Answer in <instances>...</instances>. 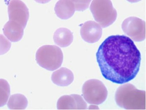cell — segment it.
<instances>
[{
  "label": "cell",
  "instance_id": "6da1fadb",
  "mask_svg": "<svg viewBox=\"0 0 146 110\" xmlns=\"http://www.w3.org/2000/svg\"><path fill=\"white\" fill-rule=\"evenodd\" d=\"M103 77L115 84L127 83L139 71L140 52L129 37L112 35L100 45L96 54Z\"/></svg>",
  "mask_w": 146,
  "mask_h": 110
},
{
  "label": "cell",
  "instance_id": "7a4b0ae2",
  "mask_svg": "<svg viewBox=\"0 0 146 110\" xmlns=\"http://www.w3.org/2000/svg\"><path fill=\"white\" fill-rule=\"evenodd\" d=\"M115 101L118 106L126 110H145L146 92L132 84H124L117 88Z\"/></svg>",
  "mask_w": 146,
  "mask_h": 110
},
{
  "label": "cell",
  "instance_id": "3957f363",
  "mask_svg": "<svg viewBox=\"0 0 146 110\" xmlns=\"http://www.w3.org/2000/svg\"><path fill=\"white\" fill-rule=\"evenodd\" d=\"M36 60L40 67L52 71L58 69L62 65L63 52L57 46H42L36 52Z\"/></svg>",
  "mask_w": 146,
  "mask_h": 110
},
{
  "label": "cell",
  "instance_id": "277c9868",
  "mask_svg": "<svg viewBox=\"0 0 146 110\" xmlns=\"http://www.w3.org/2000/svg\"><path fill=\"white\" fill-rule=\"evenodd\" d=\"M90 9L95 20L103 28L112 25L117 19V11L110 0H93Z\"/></svg>",
  "mask_w": 146,
  "mask_h": 110
},
{
  "label": "cell",
  "instance_id": "5b68a950",
  "mask_svg": "<svg viewBox=\"0 0 146 110\" xmlns=\"http://www.w3.org/2000/svg\"><path fill=\"white\" fill-rule=\"evenodd\" d=\"M83 96L85 101L90 104L98 105L107 99L108 91L101 80H89L84 83L82 87Z\"/></svg>",
  "mask_w": 146,
  "mask_h": 110
},
{
  "label": "cell",
  "instance_id": "8992f818",
  "mask_svg": "<svg viewBox=\"0 0 146 110\" xmlns=\"http://www.w3.org/2000/svg\"><path fill=\"white\" fill-rule=\"evenodd\" d=\"M125 34L135 42H141L146 38V22L138 17H129L125 19L121 25Z\"/></svg>",
  "mask_w": 146,
  "mask_h": 110
},
{
  "label": "cell",
  "instance_id": "52a82bcc",
  "mask_svg": "<svg viewBox=\"0 0 146 110\" xmlns=\"http://www.w3.org/2000/svg\"><path fill=\"white\" fill-rule=\"evenodd\" d=\"M9 20L15 21L25 28L29 18V12L26 4L21 0H11L8 7Z\"/></svg>",
  "mask_w": 146,
  "mask_h": 110
},
{
  "label": "cell",
  "instance_id": "ba28073f",
  "mask_svg": "<svg viewBox=\"0 0 146 110\" xmlns=\"http://www.w3.org/2000/svg\"><path fill=\"white\" fill-rule=\"evenodd\" d=\"M80 34L84 40L90 43L97 42L102 35V29L98 23L89 21L85 22L80 30Z\"/></svg>",
  "mask_w": 146,
  "mask_h": 110
},
{
  "label": "cell",
  "instance_id": "9c48e42d",
  "mask_svg": "<svg viewBox=\"0 0 146 110\" xmlns=\"http://www.w3.org/2000/svg\"><path fill=\"white\" fill-rule=\"evenodd\" d=\"M24 29L21 25L15 21H9L3 26V31L5 36L12 42H17L23 37Z\"/></svg>",
  "mask_w": 146,
  "mask_h": 110
},
{
  "label": "cell",
  "instance_id": "30bf717a",
  "mask_svg": "<svg viewBox=\"0 0 146 110\" xmlns=\"http://www.w3.org/2000/svg\"><path fill=\"white\" fill-rule=\"evenodd\" d=\"M72 72L65 67H62L52 74L51 80L55 85L60 87L70 85L74 80Z\"/></svg>",
  "mask_w": 146,
  "mask_h": 110
},
{
  "label": "cell",
  "instance_id": "8fae6325",
  "mask_svg": "<svg viewBox=\"0 0 146 110\" xmlns=\"http://www.w3.org/2000/svg\"><path fill=\"white\" fill-rule=\"evenodd\" d=\"M55 11L61 19L66 20L72 17L75 13V6L70 0H59L56 3Z\"/></svg>",
  "mask_w": 146,
  "mask_h": 110
},
{
  "label": "cell",
  "instance_id": "7c38bea8",
  "mask_svg": "<svg viewBox=\"0 0 146 110\" xmlns=\"http://www.w3.org/2000/svg\"><path fill=\"white\" fill-rule=\"evenodd\" d=\"M54 42L61 47H66L71 45L73 40L72 33L69 29L64 28H58L53 35Z\"/></svg>",
  "mask_w": 146,
  "mask_h": 110
},
{
  "label": "cell",
  "instance_id": "4fadbf2b",
  "mask_svg": "<svg viewBox=\"0 0 146 110\" xmlns=\"http://www.w3.org/2000/svg\"><path fill=\"white\" fill-rule=\"evenodd\" d=\"M76 96L77 94H72L60 97L57 103L58 109L78 110Z\"/></svg>",
  "mask_w": 146,
  "mask_h": 110
},
{
  "label": "cell",
  "instance_id": "5bb4252c",
  "mask_svg": "<svg viewBox=\"0 0 146 110\" xmlns=\"http://www.w3.org/2000/svg\"><path fill=\"white\" fill-rule=\"evenodd\" d=\"M27 98L21 94L12 95L8 102L7 106L10 110H25L28 106Z\"/></svg>",
  "mask_w": 146,
  "mask_h": 110
},
{
  "label": "cell",
  "instance_id": "9a60e30c",
  "mask_svg": "<svg viewBox=\"0 0 146 110\" xmlns=\"http://www.w3.org/2000/svg\"><path fill=\"white\" fill-rule=\"evenodd\" d=\"M10 95V87L6 80L0 79V107L7 104Z\"/></svg>",
  "mask_w": 146,
  "mask_h": 110
},
{
  "label": "cell",
  "instance_id": "2e32d148",
  "mask_svg": "<svg viewBox=\"0 0 146 110\" xmlns=\"http://www.w3.org/2000/svg\"><path fill=\"white\" fill-rule=\"evenodd\" d=\"M11 47V42L4 36L0 34V55L7 53Z\"/></svg>",
  "mask_w": 146,
  "mask_h": 110
},
{
  "label": "cell",
  "instance_id": "e0dca14e",
  "mask_svg": "<svg viewBox=\"0 0 146 110\" xmlns=\"http://www.w3.org/2000/svg\"><path fill=\"white\" fill-rule=\"evenodd\" d=\"M77 11H84L89 7L92 0H70Z\"/></svg>",
  "mask_w": 146,
  "mask_h": 110
},
{
  "label": "cell",
  "instance_id": "ac0fdd59",
  "mask_svg": "<svg viewBox=\"0 0 146 110\" xmlns=\"http://www.w3.org/2000/svg\"><path fill=\"white\" fill-rule=\"evenodd\" d=\"M36 2L38 3H41V4H44V3H47L50 1L51 0H34Z\"/></svg>",
  "mask_w": 146,
  "mask_h": 110
},
{
  "label": "cell",
  "instance_id": "d6986e66",
  "mask_svg": "<svg viewBox=\"0 0 146 110\" xmlns=\"http://www.w3.org/2000/svg\"><path fill=\"white\" fill-rule=\"evenodd\" d=\"M89 109H98V107L96 105H90V108H89Z\"/></svg>",
  "mask_w": 146,
  "mask_h": 110
},
{
  "label": "cell",
  "instance_id": "ffe728a7",
  "mask_svg": "<svg viewBox=\"0 0 146 110\" xmlns=\"http://www.w3.org/2000/svg\"><path fill=\"white\" fill-rule=\"evenodd\" d=\"M127 1H128L129 2L135 3L139 1H141V0H127Z\"/></svg>",
  "mask_w": 146,
  "mask_h": 110
},
{
  "label": "cell",
  "instance_id": "44dd1931",
  "mask_svg": "<svg viewBox=\"0 0 146 110\" xmlns=\"http://www.w3.org/2000/svg\"><path fill=\"white\" fill-rule=\"evenodd\" d=\"M6 1H7V0H6Z\"/></svg>",
  "mask_w": 146,
  "mask_h": 110
}]
</instances>
